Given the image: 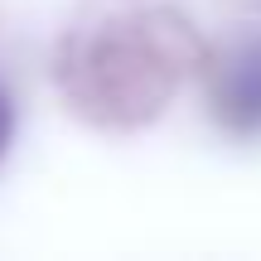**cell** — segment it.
<instances>
[{
  "instance_id": "6da1fadb",
  "label": "cell",
  "mask_w": 261,
  "mask_h": 261,
  "mask_svg": "<svg viewBox=\"0 0 261 261\" xmlns=\"http://www.w3.org/2000/svg\"><path fill=\"white\" fill-rule=\"evenodd\" d=\"M218 107L237 130L261 126V48H247L232 58V68L223 73V87H218Z\"/></svg>"
},
{
  "instance_id": "7a4b0ae2",
  "label": "cell",
  "mask_w": 261,
  "mask_h": 261,
  "mask_svg": "<svg viewBox=\"0 0 261 261\" xmlns=\"http://www.w3.org/2000/svg\"><path fill=\"white\" fill-rule=\"evenodd\" d=\"M5 140H10V102L0 92V150H5Z\"/></svg>"
}]
</instances>
